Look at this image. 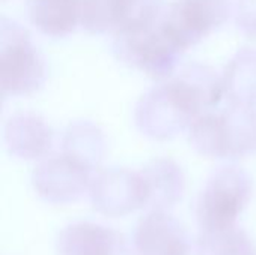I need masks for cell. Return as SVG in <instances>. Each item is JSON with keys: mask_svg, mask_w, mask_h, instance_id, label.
<instances>
[{"mask_svg": "<svg viewBox=\"0 0 256 255\" xmlns=\"http://www.w3.org/2000/svg\"><path fill=\"white\" fill-rule=\"evenodd\" d=\"M3 140L12 156L22 161H40L52 147L54 132L40 114L18 111L6 120Z\"/></svg>", "mask_w": 256, "mask_h": 255, "instance_id": "30bf717a", "label": "cell"}, {"mask_svg": "<svg viewBox=\"0 0 256 255\" xmlns=\"http://www.w3.org/2000/svg\"><path fill=\"white\" fill-rule=\"evenodd\" d=\"M92 179L90 170L62 152L39 161L32 173V186L50 204H70L88 192Z\"/></svg>", "mask_w": 256, "mask_h": 255, "instance_id": "ba28073f", "label": "cell"}, {"mask_svg": "<svg viewBox=\"0 0 256 255\" xmlns=\"http://www.w3.org/2000/svg\"><path fill=\"white\" fill-rule=\"evenodd\" d=\"M96 212L108 218H123L147 206V189L141 171L105 168L98 171L88 189Z\"/></svg>", "mask_w": 256, "mask_h": 255, "instance_id": "8992f818", "label": "cell"}, {"mask_svg": "<svg viewBox=\"0 0 256 255\" xmlns=\"http://www.w3.org/2000/svg\"><path fill=\"white\" fill-rule=\"evenodd\" d=\"M254 180L237 165L218 168L206 182L196 204V219L201 231H216L237 227V221L250 203Z\"/></svg>", "mask_w": 256, "mask_h": 255, "instance_id": "277c9868", "label": "cell"}, {"mask_svg": "<svg viewBox=\"0 0 256 255\" xmlns=\"http://www.w3.org/2000/svg\"><path fill=\"white\" fill-rule=\"evenodd\" d=\"M234 20L243 35L256 39V0H238L234 6Z\"/></svg>", "mask_w": 256, "mask_h": 255, "instance_id": "ffe728a7", "label": "cell"}, {"mask_svg": "<svg viewBox=\"0 0 256 255\" xmlns=\"http://www.w3.org/2000/svg\"><path fill=\"white\" fill-rule=\"evenodd\" d=\"M225 96L230 104L256 107V50H238L222 74Z\"/></svg>", "mask_w": 256, "mask_h": 255, "instance_id": "e0dca14e", "label": "cell"}, {"mask_svg": "<svg viewBox=\"0 0 256 255\" xmlns=\"http://www.w3.org/2000/svg\"><path fill=\"white\" fill-rule=\"evenodd\" d=\"M202 114L184 87L172 77L146 92L136 102L134 119L138 131L154 141L176 138Z\"/></svg>", "mask_w": 256, "mask_h": 255, "instance_id": "6da1fadb", "label": "cell"}, {"mask_svg": "<svg viewBox=\"0 0 256 255\" xmlns=\"http://www.w3.org/2000/svg\"><path fill=\"white\" fill-rule=\"evenodd\" d=\"M124 237L105 225L74 222L66 225L56 239L57 255H126Z\"/></svg>", "mask_w": 256, "mask_h": 255, "instance_id": "8fae6325", "label": "cell"}, {"mask_svg": "<svg viewBox=\"0 0 256 255\" xmlns=\"http://www.w3.org/2000/svg\"><path fill=\"white\" fill-rule=\"evenodd\" d=\"M46 81V63L30 33L20 23L0 21V86L3 98L27 96Z\"/></svg>", "mask_w": 256, "mask_h": 255, "instance_id": "3957f363", "label": "cell"}, {"mask_svg": "<svg viewBox=\"0 0 256 255\" xmlns=\"http://www.w3.org/2000/svg\"><path fill=\"white\" fill-rule=\"evenodd\" d=\"M232 14L231 0H176L164 11L160 23L186 51L220 29Z\"/></svg>", "mask_w": 256, "mask_h": 255, "instance_id": "5b68a950", "label": "cell"}, {"mask_svg": "<svg viewBox=\"0 0 256 255\" xmlns=\"http://www.w3.org/2000/svg\"><path fill=\"white\" fill-rule=\"evenodd\" d=\"M106 150V137L92 120H75L63 132L62 152L92 173L100 167Z\"/></svg>", "mask_w": 256, "mask_h": 255, "instance_id": "5bb4252c", "label": "cell"}, {"mask_svg": "<svg viewBox=\"0 0 256 255\" xmlns=\"http://www.w3.org/2000/svg\"><path fill=\"white\" fill-rule=\"evenodd\" d=\"M192 245L182 222L164 210H148L136 224L126 255H190Z\"/></svg>", "mask_w": 256, "mask_h": 255, "instance_id": "9c48e42d", "label": "cell"}, {"mask_svg": "<svg viewBox=\"0 0 256 255\" xmlns=\"http://www.w3.org/2000/svg\"><path fill=\"white\" fill-rule=\"evenodd\" d=\"M164 0H82L81 26L88 33H118L158 23Z\"/></svg>", "mask_w": 256, "mask_h": 255, "instance_id": "52a82bcc", "label": "cell"}, {"mask_svg": "<svg viewBox=\"0 0 256 255\" xmlns=\"http://www.w3.org/2000/svg\"><path fill=\"white\" fill-rule=\"evenodd\" d=\"M141 174L147 189L146 209L170 212L183 200L186 176L174 159L154 158L142 167Z\"/></svg>", "mask_w": 256, "mask_h": 255, "instance_id": "7c38bea8", "label": "cell"}, {"mask_svg": "<svg viewBox=\"0 0 256 255\" xmlns=\"http://www.w3.org/2000/svg\"><path fill=\"white\" fill-rule=\"evenodd\" d=\"M27 18L42 35L64 38L81 26L82 0H27Z\"/></svg>", "mask_w": 256, "mask_h": 255, "instance_id": "4fadbf2b", "label": "cell"}, {"mask_svg": "<svg viewBox=\"0 0 256 255\" xmlns=\"http://www.w3.org/2000/svg\"><path fill=\"white\" fill-rule=\"evenodd\" d=\"M188 140L198 155L210 159H226L220 113L200 114L188 129Z\"/></svg>", "mask_w": 256, "mask_h": 255, "instance_id": "ac0fdd59", "label": "cell"}, {"mask_svg": "<svg viewBox=\"0 0 256 255\" xmlns=\"http://www.w3.org/2000/svg\"><path fill=\"white\" fill-rule=\"evenodd\" d=\"M196 255H256V245L238 227L201 231L196 240Z\"/></svg>", "mask_w": 256, "mask_h": 255, "instance_id": "d6986e66", "label": "cell"}, {"mask_svg": "<svg viewBox=\"0 0 256 255\" xmlns=\"http://www.w3.org/2000/svg\"><path fill=\"white\" fill-rule=\"evenodd\" d=\"M172 78L184 87L201 113L214 108L225 96L224 78L210 65L200 62L184 65L172 75Z\"/></svg>", "mask_w": 256, "mask_h": 255, "instance_id": "2e32d148", "label": "cell"}, {"mask_svg": "<svg viewBox=\"0 0 256 255\" xmlns=\"http://www.w3.org/2000/svg\"><path fill=\"white\" fill-rule=\"evenodd\" d=\"M112 53L129 68L153 80L165 81L178 71L184 50L174 41L159 20L153 24L116 33Z\"/></svg>", "mask_w": 256, "mask_h": 255, "instance_id": "7a4b0ae2", "label": "cell"}, {"mask_svg": "<svg viewBox=\"0 0 256 255\" xmlns=\"http://www.w3.org/2000/svg\"><path fill=\"white\" fill-rule=\"evenodd\" d=\"M220 117L226 159H242L256 153V107L230 104Z\"/></svg>", "mask_w": 256, "mask_h": 255, "instance_id": "9a60e30c", "label": "cell"}]
</instances>
